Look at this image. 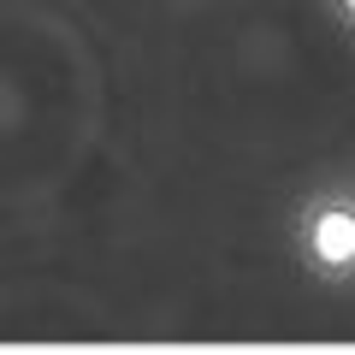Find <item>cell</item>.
<instances>
[{
	"label": "cell",
	"instance_id": "cell-1",
	"mask_svg": "<svg viewBox=\"0 0 355 355\" xmlns=\"http://www.w3.org/2000/svg\"><path fill=\"white\" fill-rule=\"evenodd\" d=\"M314 243H320L326 261H349V254H355V219L349 214H326L314 225Z\"/></svg>",
	"mask_w": 355,
	"mask_h": 355
}]
</instances>
